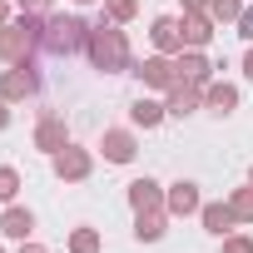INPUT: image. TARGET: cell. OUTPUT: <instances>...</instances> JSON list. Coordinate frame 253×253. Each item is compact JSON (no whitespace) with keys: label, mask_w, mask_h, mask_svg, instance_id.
<instances>
[{"label":"cell","mask_w":253,"mask_h":253,"mask_svg":"<svg viewBox=\"0 0 253 253\" xmlns=\"http://www.w3.org/2000/svg\"><path fill=\"white\" fill-rule=\"evenodd\" d=\"M89 60H94V70H104V75H119V70H129V40H124V30L114 25V20H99V25H89Z\"/></svg>","instance_id":"obj_1"},{"label":"cell","mask_w":253,"mask_h":253,"mask_svg":"<svg viewBox=\"0 0 253 253\" xmlns=\"http://www.w3.org/2000/svg\"><path fill=\"white\" fill-rule=\"evenodd\" d=\"M40 45H45L55 60H70V55H80V50L89 45V25H84L80 15H50L45 30H40Z\"/></svg>","instance_id":"obj_2"},{"label":"cell","mask_w":253,"mask_h":253,"mask_svg":"<svg viewBox=\"0 0 253 253\" xmlns=\"http://www.w3.org/2000/svg\"><path fill=\"white\" fill-rule=\"evenodd\" d=\"M40 30H45V20H30V15L0 25V60L5 65H30V55L40 45Z\"/></svg>","instance_id":"obj_3"},{"label":"cell","mask_w":253,"mask_h":253,"mask_svg":"<svg viewBox=\"0 0 253 253\" xmlns=\"http://www.w3.org/2000/svg\"><path fill=\"white\" fill-rule=\"evenodd\" d=\"M89 169H94V159H89V149H75V144H65V149L55 154V174H60V179H70V184H80V179H89Z\"/></svg>","instance_id":"obj_4"},{"label":"cell","mask_w":253,"mask_h":253,"mask_svg":"<svg viewBox=\"0 0 253 253\" xmlns=\"http://www.w3.org/2000/svg\"><path fill=\"white\" fill-rule=\"evenodd\" d=\"M70 144V129H65V119L60 114H45L40 124H35V149H45V154H60Z\"/></svg>","instance_id":"obj_5"},{"label":"cell","mask_w":253,"mask_h":253,"mask_svg":"<svg viewBox=\"0 0 253 253\" xmlns=\"http://www.w3.org/2000/svg\"><path fill=\"white\" fill-rule=\"evenodd\" d=\"M199 99H204V84H194V80H174V84H169V104H164V109L184 119V114H194V109H199Z\"/></svg>","instance_id":"obj_6"},{"label":"cell","mask_w":253,"mask_h":253,"mask_svg":"<svg viewBox=\"0 0 253 253\" xmlns=\"http://www.w3.org/2000/svg\"><path fill=\"white\" fill-rule=\"evenodd\" d=\"M164 209L174 213V218H189V213H199L204 204H199V184H189V179H179L169 194H164Z\"/></svg>","instance_id":"obj_7"},{"label":"cell","mask_w":253,"mask_h":253,"mask_svg":"<svg viewBox=\"0 0 253 253\" xmlns=\"http://www.w3.org/2000/svg\"><path fill=\"white\" fill-rule=\"evenodd\" d=\"M30 94H35L30 65H10L5 75H0V99H30Z\"/></svg>","instance_id":"obj_8"},{"label":"cell","mask_w":253,"mask_h":253,"mask_svg":"<svg viewBox=\"0 0 253 253\" xmlns=\"http://www.w3.org/2000/svg\"><path fill=\"white\" fill-rule=\"evenodd\" d=\"M99 149H104V159H109V164H129L139 144H134V134H129V129H104Z\"/></svg>","instance_id":"obj_9"},{"label":"cell","mask_w":253,"mask_h":253,"mask_svg":"<svg viewBox=\"0 0 253 253\" xmlns=\"http://www.w3.org/2000/svg\"><path fill=\"white\" fill-rule=\"evenodd\" d=\"M139 80H144L149 89H169V84L179 80V65H169L164 55H149V60L139 65Z\"/></svg>","instance_id":"obj_10"},{"label":"cell","mask_w":253,"mask_h":253,"mask_svg":"<svg viewBox=\"0 0 253 253\" xmlns=\"http://www.w3.org/2000/svg\"><path fill=\"white\" fill-rule=\"evenodd\" d=\"M199 218H204V228H209V233H218V238H223V233H233V228L243 223V218L233 213V204H204V209H199Z\"/></svg>","instance_id":"obj_11"},{"label":"cell","mask_w":253,"mask_h":253,"mask_svg":"<svg viewBox=\"0 0 253 253\" xmlns=\"http://www.w3.org/2000/svg\"><path fill=\"white\" fill-rule=\"evenodd\" d=\"M179 30H184V45H189V50H204V45L213 40V20H209V15H184Z\"/></svg>","instance_id":"obj_12"},{"label":"cell","mask_w":253,"mask_h":253,"mask_svg":"<svg viewBox=\"0 0 253 253\" xmlns=\"http://www.w3.org/2000/svg\"><path fill=\"white\" fill-rule=\"evenodd\" d=\"M30 228H35V213L30 209H5V213H0V233H5V238H30Z\"/></svg>","instance_id":"obj_13"},{"label":"cell","mask_w":253,"mask_h":253,"mask_svg":"<svg viewBox=\"0 0 253 253\" xmlns=\"http://www.w3.org/2000/svg\"><path fill=\"white\" fill-rule=\"evenodd\" d=\"M149 35H154V45H159L164 55H169V50H184V30H179V20H174V15H159Z\"/></svg>","instance_id":"obj_14"},{"label":"cell","mask_w":253,"mask_h":253,"mask_svg":"<svg viewBox=\"0 0 253 253\" xmlns=\"http://www.w3.org/2000/svg\"><path fill=\"white\" fill-rule=\"evenodd\" d=\"M204 104H209L213 114H233V109H238V89H233V84H213V80H209V84H204Z\"/></svg>","instance_id":"obj_15"},{"label":"cell","mask_w":253,"mask_h":253,"mask_svg":"<svg viewBox=\"0 0 253 253\" xmlns=\"http://www.w3.org/2000/svg\"><path fill=\"white\" fill-rule=\"evenodd\" d=\"M129 204H134V213H144V209H164V194H159L154 179H134V184H129Z\"/></svg>","instance_id":"obj_16"},{"label":"cell","mask_w":253,"mask_h":253,"mask_svg":"<svg viewBox=\"0 0 253 253\" xmlns=\"http://www.w3.org/2000/svg\"><path fill=\"white\" fill-rule=\"evenodd\" d=\"M164 223H169V209H144L139 223H134L139 243H159V238H164Z\"/></svg>","instance_id":"obj_17"},{"label":"cell","mask_w":253,"mask_h":253,"mask_svg":"<svg viewBox=\"0 0 253 253\" xmlns=\"http://www.w3.org/2000/svg\"><path fill=\"white\" fill-rule=\"evenodd\" d=\"M209 70H213V65H209V60H204L199 50H189V55L179 50V80H194V84H209Z\"/></svg>","instance_id":"obj_18"},{"label":"cell","mask_w":253,"mask_h":253,"mask_svg":"<svg viewBox=\"0 0 253 253\" xmlns=\"http://www.w3.org/2000/svg\"><path fill=\"white\" fill-rule=\"evenodd\" d=\"M164 114H169V109H164L159 99H134V104H129V119H134V124H144V129L164 124Z\"/></svg>","instance_id":"obj_19"},{"label":"cell","mask_w":253,"mask_h":253,"mask_svg":"<svg viewBox=\"0 0 253 253\" xmlns=\"http://www.w3.org/2000/svg\"><path fill=\"white\" fill-rule=\"evenodd\" d=\"M209 15H213L218 25H238V15H243V0H209Z\"/></svg>","instance_id":"obj_20"},{"label":"cell","mask_w":253,"mask_h":253,"mask_svg":"<svg viewBox=\"0 0 253 253\" xmlns=\"http://www.w3.org/2000/svg\"><path fill=\"white\" fill-rule=\"evenodd\" d=\"M70 253H99V233L94 228H75L70 233Z\"/></svg>","instance_id":"obj_21"},{"label":"cell","mask_w":253,"mask_h":253,"mask_svg":"<svg viewBox=\"0 0 253 253\" xmlns=\"http://www.w3.org/2000/svg\"><path fill=\"white\" fill-rule=\"evenodd\" d=\"M104 15H109L114 25H124V20H134V15H139V5H134V0H109Z\"/></svg>","instance_id":"obj_22"},{"label":"cell","mask_w":253,"mask_h":253,"mask_svg":"<svg viewBox=\"0 0 253 253\" xmlns=\"http://www.w3.org/2000/svg\"><path fill=\"white\" fill-rule=\"evenodd\" d=\"M15 194H20V174H15L10 164H0V204H10Z\"/></svg>","instance_id":"obj_23"},{"label":"cell","mask_w":253,"mask_h":253,"mask_svg":"<svg viewBox=\"0 0 253 253\" xmlns=\"http://www.w3.org/2000/svg\"><path fill=\"white\" fill-rule=\"evenodd\" d=\"M228 204H233V213H238L243 223H253V189H238V194H233Z\"/></svg>","instance_id":"obj_24"},{"label":"cell","mask_w":253,"mask_h":253,"mask_svg":"<svg viewBox=\"0 0 253 253\" xmlns=\"http://www.w3.org/2000/svg\"><path fill=\"white\" fill-rule=\"evenodd\" d=\"M20 15H30V20H50V0H20Z\"/></svg>","instance_id":"obj_25"},{"label":"cell","mask_w":253,"mask_h":253,"mask_svg":"<svg viewBox=\"0 0 253 253\" xmlns=\"http://www.w3.org/2000/svg\"><path fill=\"white\" fill-rule=\"evenodd\" d=\"M223 253H253V238H243V233L238 238H223Z\"/></svg>","instance_id":"obj_26"},{"label":"cell","mask_w":253,"mask_h":253,"mask_svg":"<svg viewBox=\"0 0 253 253\" xmlns=\"http://www.w3.org/2000/svg\"><path fill=\"white\" fill-rule=\"evenodd\" d=\"M238 35L253 40V5H243V15H238Z\"/></svg>","instance_id":"obj_27"},{"label":"cell","mask_w":253,"mask_h":253,"mask_svg":"<svg viewBox=\"0 0 253 253\" xmlns=\"http://www.w3.org/2000/svg\"><path fill=\"white\" fill-rule=\"evenodd\" d=\"M209 10V0H184V15H204Z\"/></svg>","instance_id":"obj_28"},{"label":"cell","mask_w":253,"mask_h":253,"mask_svg":"<svg viewBox=\"0 0 253 253\" xmlns=\"http://www.w3.org/2000/svg\"><path fill=\"white\" fill-rule=\"evenodd\" d=\"M10 124V99H0V129Z\"/></svg>","instance_id":"obj_29"},{"label":"cell","mask_w":253,"mask_h":253,"mask_svg":"<svg viewBox=\"0 0 253 253\" xmlns=\"http://www.w3.org/2000/svg\"><path fill=\"white\" fill-rule=\"evenodd\" d=\"M0 25H10V0H0Z\"/></svg>","instance_id":"obj_30"},{"label":"cell","mask_w":253,"mask_h":253,"mask_svg":"<svg viewBox=\"0 0 253 253\" xmlns=\"http://www.w3.org/2000/svg\"><path fill=\"white\" fill-rule=\"evenodd\" d=\"M243 75H248V80H253V50H248V55H243Z\"/></svg>","instance_id":"obj_31"},{"label":"cell","mask_w":253,"mask_h":253,"mask_svg":"<svg viewBox=\"0 0 253 253\" xmlns=\"http://www.w3.org/2000/svg\"><path fill=\"white\" fill-rule=\"evenodd\" d=\"M20 253H45V248H40V243H25V248H20Z\"/></svg>","instance_id":"obj_32"},{"label":"cell","mask_w":253,"mask_h":253,"mask_svg":"<svg viewBox=\"0 0 253 253\" xmlns=\"http://www.w3.org/2000/svg\"><path fill=\"white\" fill-rule=\"evenodd\" d=\"M75 5H89V0H75Z\"/></svg>","instance_id":"obj_33"},{"label":"cell","mask_w":253,"mask_h":253,"mask_svg":"<svg viewBox=\"0 0 253 253\" xmlns=\"http://www.w3.org/2000/svg\"><path fill=\"white\" fill-rule=\"evenodd\" d=\"M248 184H253V169H248Z\"/></svg>","instance_id":"obj_34"}]
</instances>
